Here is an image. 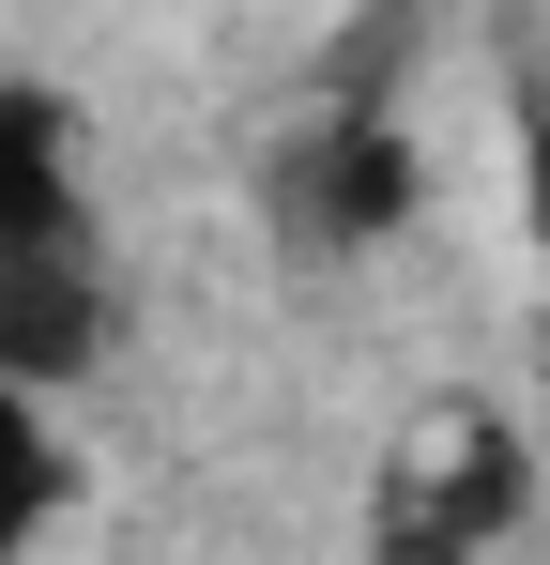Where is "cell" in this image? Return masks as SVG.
<instances>
[{"label":"cell","mask_w":550,"mask_h":565,"mask_svg":"<svg viewBox=\"0 0 550 565\" xmlns=\"http://www.w3.org/2000/svg\"><path fill=\"white\" fill-rule=\"evenodd\" d=\"M413 62H429V15H413V0H367L352 31L306 62V107L275 122V153H261V230H275V260L352 276V260H382V245L429 214Z\"/></svg>","instance_id":"cell-1"},{"label":"cell","mask_w":550,"mask_h":565,"mask_svg":"<svg viewBox=\"0 0 550 565\" xmlns=\"http://www.w3.org/2000/svg\"><path fill=\"white\" fill-rule=\"evenodd\" d=\"M520 520H536V444L489 397H444L367 473V565H489Z\"/></svg>","instance_id":"cell-2"},{"label":"cell","mask_w":550,"mask_h":565,"mask_svg":"<svg viewBox=\"0 0 550 565\" xmlns=\"http://www.w3.org/2000/svg\"><path fill=\"white\" fill-rule=\"evenodd\" d=\"M107 260H92V230H62V245H15L0 260V382H31V397H77L92 367H107Z\"/></svg>","instance_id":"cell-3"},{"label":"cell","mask_w":550,"mask_h":565,"mask_svg":"<svg viewBox=\"0 0 550 565\" xmlns=\"http://www.w3.org/2000/svg\"><path fill=\"white\" fill-rule=\"evenodd\" d=\"M62 230H92L77 214V107L46 77H0V260L62 245Z\"/></svg>","instance_id":"cell-4"},{"label":"cell","mask_w":550,"mask_h":565,"mask_svg":"<svg viewBox=\"0 0 550 565\" xmlns=\"http://www.w3.org/2000/svg\"><path fill=\"white\" fill-rule=\"evenodd\" d=\"M62 504H77V444H62V413H46L31 382H0V565L46 551Z\"/></svg>","instance_id":"cell-5"},{"label":"cell","mask_w":550,"mask_h":565,"mask_svg":"<svg viewBox=\"0 0 550 565\" xmlns=\"http://www.w3.org/2000/svg\"><path fill=\"white\" fill-rule=\"evenodd\" d=\"M505 169H520V245L550 276V77H520V107H505Z\"/></svg>","instance_id":"cell-6"}]
</instances>
